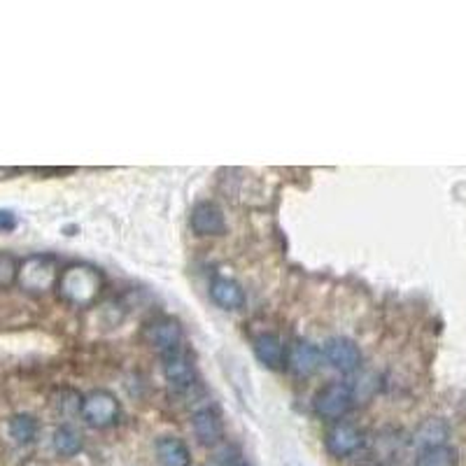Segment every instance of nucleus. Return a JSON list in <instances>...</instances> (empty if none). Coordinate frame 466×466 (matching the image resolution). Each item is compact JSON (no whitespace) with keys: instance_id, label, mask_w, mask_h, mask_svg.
<instances>
[{"instance_id":"1","label":"nucleus","mask_w":466,"mask_h":466,"mask_svg":"<svg viewBox=\"0 0 466 466\" xmlns=\"http://www.w3.org/2000/svg\"><path fill=\"white\" fill-rule=\"evenodd\" d=\"M103 290V275L87 263H72L61 271L56 291L72 308H89L99 301Z\"/></svg>"},{"instance_id":"2","label":"nucleus","mask_w":466,"mask_h":466,"mask_svg":"<svg viewBox=\"0 0 466 466\" xmlns=\"http://www.w3.org/2000/svg\"><path fill=\"white\" fill-rule=\"evenodd\" d=\"M59 275V263H56L52 254H31L24 262H19L17 285L26 294L40 297V294L56 290Z\"/></svg>"},{"instance_id":"3","label":"nucleus","mask_w":466,"mask_h":466,"mask_svg":"<svg viewBox=\"0 0 466 466\" xmlns=\"http://www.w3.org/2000/svg\"><path fill=\"white\" fill-rule=\"evenodd\" d=\"M352 404H355L352 385L334 380V383L324 385L322 390L315 395L313 408L318 413V417H322L327 423H340L350 413Z\"/></svg>"},{"instance_id":"4","label":"nucleus","mask_w":466,"mask_h":466,"mask_svg":"<svg viewBox=\"0 0 466 466\" xmlns=\"http://www.w3.org/2000/svg\"><path fill=\"white\" fill-rule=\"evenodd\" d=\"M164 362V376L166 383L176 392H192L196 387V364H194L192 352L186 350L185 346L176 347V350L161 355Z\"/></svg>"},{"instance_id":"5","label":"nucleus","mask_w":466,"mask_h":466,"mask_svg":"<svg viewBox=\"0 0 466 466\" xmlns=\"http://www.w3.org/2000/svg\"><path fill=\"white\" fill-rule=\"evenodd\" d=\"M119 401L112 392L108 390H93L84 396L82 401V415L84 423L89 427H96V429H105V427H112V424L119 420Z\"/></svg>"},{"instance_id":"6","label":"nucleus","mask_w":466,"mask_h":466,"mask_svg":"<svg viewBox=\"0 0 466 466\" xmlns=\"http://www.w3.org/2000/svg\"><path fill=\"white\" fill-rule=\"evenodd\" d=\"M324 362L331 364L336 371L352 373L362 366V350L352 338L346 336H334L322 346Z\"/></svg>"},{"instance_id":"7","label":"nucleus","mask_w":466,"mask_h":466,"mask_svg":"<svg viewBox=\"0 0 466 466\" xmlns=\"http://www.w3.org/2000/svg\"><path fill=\"white\" fill-rule=\"evenodd\" d=\"M145 338H147L149 346L159 355H166V352L176 350V347L182 346V338H185V331H182L180 322L173 318H154L152 322L145 327Z\"/></svg>"},{"instance_id":"8","label":"nucleus","mask_w":466,"mask_h":466,"mask_svg":"<svg viewBox=\"0 0 466 466\" xmlns=\"http://www.w3.org/2000/svg\"><path fill=\"white\" fill-rule=\"evenodd\" d=\"M324 445L334 457H350L364 445L362 429L352 423H334L324 436Z\"/></svg>"},{"instance_id":"9","label":"nucleus","mask_w":466,"mask_h":466,"mask_svg":"<svg viewBox=\"0 0 466 466\" xmlns=\"http://www.w3.org/2000/svg\"><path fill=\"white\" fill-rule=\"evenodd\" d=\"M189 226L196 236H222L226 231L224 213L217 204L213 201H201L192 208V214H189Z\"/></svg>"},{"instance_id":"10","label":"nucleus","mask_w":466,"mask_h":466,"mask_svg":"<svg viewBox=\"0 0 466 466\" xmlns=\"http://www.w3.org/2000/svg\"><path fill=\"white\" fill-rule=\"evenodd\" d=\"M192 429L198 443L204 445H220L224 439V424H222L220 413L210 406L196 408L192 413Z\"/></svg>"},{"instance_id":"11","label":"nucleus","mask_w":466,"mask_h":466,"mask_svg":"<svg viewBox=\"0 0 466 466\" xmlns=\"http://www.w3.org/2000/svg\"><path fill=\"white\" fill-rule=\"evenodd\" d=\"M322 364V350L310 340H294L287 350V366L297 376H310Z\"/></svg>"},{"instance_id":"12","label":"nucleus","mask_w":466,"mask_h":466,"mask_svg":"<svg viewBox=\"0 0 466 466\" xmlns=\"http://www.w3.org/2000/svg\"><path fill=\"white\" fill-rule=\"evenodd\" d=\"M448 439H450L448 423L441 420V417H429V420L417 424V429L413 432L411 443L415 445L417 450H427V448H439V445H448Z\"/></svg>"},{"instance_id":"13","label":"nucleus","mask_w":466,"mask_h":466,"mask_svg":"<svg viewBox=\"0 0 466 466\" xmlns=\"http://www.w3.org/2000/svg\"><path fill=\"white\" fill-rule=\"evenodd\" d=\"M210 299L224 310H238L245 306V291L231 278H214L210 282Z\"/></svg>"},{"instance_id":"14","label":"nucleus","mask_w":466,"mask_h":466,"mask_svg":"<svg viewBox=\"0 0 466 466\" xmlns=\"http://www.w3.org/2000/svg\"><path fill=\"white\" fill-rule=\"evenodd\" d=\"M254 355L269 368H282L287 364V347L275 334H262L254 338Z\"/></svg>"},{"instance_id":"15","label":"nucleus","mask_w":466,"mask_h":466,"mask_svg":"<svg viewBox=\"0 0 466 466\" xmlns=\"http://www.w3.org/2000/svg\"><path fill=\"white\" fill-rule=\"evenodd\" d=\"M157 460L161 466H189L192 464V452L186 443L177 436H161L157 441Z\"/></svg>"},{"instance_id":"16","label":"nucleus","mask_w":466,"mask_h":466,"mask_svg":"<svg viewBox=\"0 0 466 466\" xmlns=\"http://www.w3.org/2000/svg\"><path fill=\"white\" fill-rule=\"evenodd\" d=\"M7 433H10V439L17 445H31L38 439L40 424L33 415L19 413V415H12L7 420Z\"/></svg>"},{"instance_id":"17","label":"nucleus","mask_w":466,"mask_h":466,"mask_svg":"<svg viewBox=\"0 0 466 466\" xmlns=\"http://www.w3.org/2000/svg\"><path fill=\"white\" fill-rule=\"evenodd\" d=\"M52 445H54V450L61 457H75L77 452H82L84 439L75 427L61 424L54 432V436H52Z\"/></svg>"},{"instance_id":"18","label":"nucleus","mask_w":466,"mask_h":466,"mask_svg":"<svg viewBox=\"0 0 466 466\" xmlns=\"http://www.w3.org/2000/svg\"><path fill=\"white\" fill-rule=\"evenodd\" d=\"M415 466H457V450L450 445L420 450Z\"/></svg>"},{"instance_id":"19","label":"nucleus","mask_w":466,"mask_h":466,"mask_svg":"<svg viewBox=\"0 0 466 466\" xmlns=\"http://www.w3.org/2000/svg\"><path fill=\"white\" fill-rule=\"evenodd\" d=\"M82 401H84V396L80 395V392L66 387V390L56 392L54 404H56V408L63 413V415H75V413L82 411Z\"/></svg>"},{"instance_id":"20","label":"nucleus","mask_w":466,"mask_h":466,"mask_svg":"<svg viewBox=\"0 0 466 466\" xmlns=\"http://www.w3.org/2000/svg\"><path fill=\"white\" fill-rule=\"evenodd\" d=\"M19 273V262L12 254L0 252V290L14 285Z\"/></svg>"},{"instance_id":"21","label":"nucleus","mask_w":466,"mask_h":466,"mask_svg":"<svg viewBox=\"0 0 466 466\" xmlns=\"http://www.w3.org/2000/svg\"><path fill=\"white\" fill-rule=\"evenodd\" d=\"M14 229H17V214L10 213V210H0V233Z\"/></svg>"},{"instance_id":"22","label":"nucleus","mask_w":466,"mask_h":466,"mask_svg":"<svg viewBox=\"0 0 466 466\" xmlns=\"http://www.w3.org/2000/svg\"><path fill=\"white\" fill-rule=\"evenodd\" d=\"M236 466H250V464H247L245 460H238V464H236Z\"/></svg>"}]
</instances>
